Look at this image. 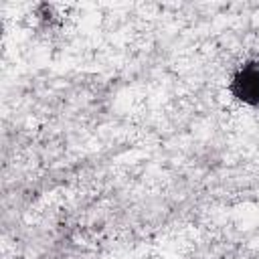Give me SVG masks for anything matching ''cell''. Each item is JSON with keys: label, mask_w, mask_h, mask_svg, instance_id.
<instances>
[{"label": "cell", "mask_w": 259, "mask_h": 259, "mask_svg": "<svg viewBox=\"0 0 259 259\" xmlns=\"http://www.w3.org/2000/svg\"><path fill=\"white\" fill-rule=\"evenodd\" d=\"M229 89L239 101L249 105H259V67L245 65L243 69H239Z\"/></svg>", "instance_id": "6da1fadb"}]
</instances>
